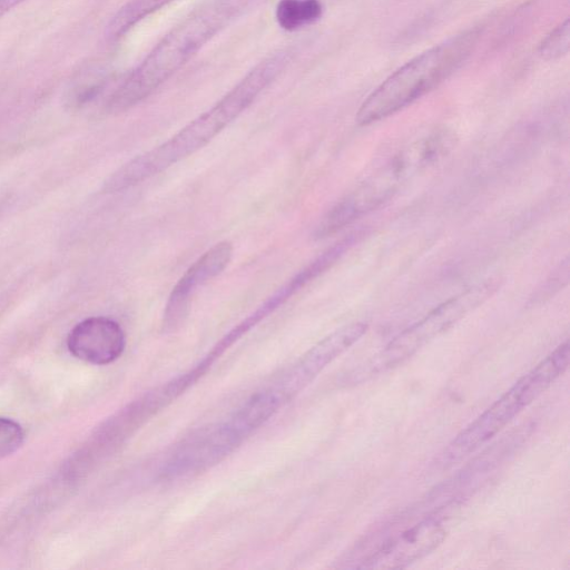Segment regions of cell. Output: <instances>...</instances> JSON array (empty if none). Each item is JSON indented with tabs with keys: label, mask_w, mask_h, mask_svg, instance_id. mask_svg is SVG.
Returning <instances> with one entry per match:
<instances>
[{
	"label": "cell",
	"mask_w": 570,
	"mask_h": 570,
	"mask_svg": "<svg viewBox=\"0 0 570 570\" xmlns=\"http://www.w3.org/2000/svg\"><path fill=\"white\" fill-rule=\"evenodd\" d=\"M286 63L285 52L265 58L215 105L168 140L137 155L115 170L105 180L102 190L118 193L128 189L205 147L254 102L284 70Z\"/></svg>",
	"instance_id": "6da1fadb"
},
{
	"label": "cell",
	"mask_w": 570,
	"mask_h": 570,
	"mask_svg": "<svg viewBox=\"0 0 570 570\" xmlns=\"http://www.w3.org/2000/svg\"><path fill=\"white\" fill-rule=\"evenodd\" d=\"M236 10L235 0H216L191 13L127 75L108 97L106 110L122 112L150 96L224 28Z\"/></svg>",
	"instance_id": "7a4b0ae2"
},
{
	"label": "cell",
	"mask_w": 570,
	"mask_h": 570,
	"mask_svg": "<svg viewBox=\"0 0 570 570\" xmlns=\"http://www.w3.org/2000/svg\"><path fill=\"white\" fill-rule=\"evenodd\" d=\"M479 37L469 29L415 56L387 77L361 105L356 122L384 119L445 80L466 59Z\"/></svg>",
	"instance_id": "3957f363"
},
{
	"label": "cell",
	"mask_w": 570,
	"mask_h": 570,
	"mask_svg": "<svg viewBox=\"0 0 570 570\" xmlns=\"http://www.w3.org/2000/svg\"><path fill=\"white\" fill-rule=\"evenodd\" d=\"M568 364L569 342L566 341L464 428L444 449L441 463L450 466L490 441L538 399L567 370Z\"/></svg>",
	"instance_id": "277c9868"
},
{
	"label": "cell",
	"mask_w": 570,
	"mask_h": 570,
	"mask_svg": "<svg viewBox=\"0 0 570 570\" xmlns=\"http://www.w3.org/2000/svg\"><path fill=\"white\" fill-rule=\"evenodd\" d=\"M449 147L450 137L445 132H435L413 142L395 155L374 176L362 183L355 191L332 207L326 213L328 226L341 230L377 208L404 180L435 161Z\"/></svg>",
	"instance_id": "5b68a950"
},
{
	"label": "cell",
	"mask_w": 570,
	"mask_h": 570,
	"mask_svg": "<svg viewBox=\"0 0 570 570\" xmlns=\"http://www.w3.org/2000/svg\"><path fill=\"white\" fill-rule=\"evenodd\" d=\"M497 286L495 281L489 279L443 302L395 336L381 352L373 366L386 368L403 362L481 305L492 295Z\"/></svg>",
	"instance_id": "8992f818"
},
{
	"label": "cell",
	"mask_w": 570,
	"mask_h": 570,
	"mask_svg": "<svg viewBox=\"0 0 570 570\" xmlns=\"http://www.w3.org/2000/svg\"><path fill=\"white\" fill-rule=\"evenodd\" d=\"M375 543H363L368 552L358 554L357 568H403L436 549L445 539L442 519L430 513L410 525H389L374 534Z\"/></svg>",
	"instance_id": "52a82bcc"
},
{
	"label": "cell",
	"mask_w": 570,
	"mask_h": 570,
	"mask_svg": "<svg viewBox=\"0 0 570 570\" xmlns=\"http://www.w3.org/2000/svg\"><path fill=\"white\" fill-rule=\"evenodd\" d=\"M233 257V244L223 240L198 257L178 279L168 297L164 312V326L176 328L186 316L194 295L200 287L219 275Z\"/></svg>",
	"instance_id": "ba28073f"
},
{
	"label": "cell",
	"mask_w": 570,
	"mask_h": 570,
	"mask_svg": "<svg viewBox=\"0 0 570 570\" xmlns=\"http://www.w3.org/2000/svg\"><path fill=\"white\" fill-rule=\"evenodd\" d=\"M126 335L118 322L106 316H92L76 324L67 336V347L78 360L94 365H107L121 356Z\"/></svg>",
	"instance_id": "9c48e42d"
},
{
	"label": "cell",
	"mask_w": 570,
	"mask_h": 570,
	"mask_svg": "<svg viewBox=\"0 0 570 570\" xmlns=\"http://www.w3.org/2000/svg\"><path fill=\"white\" fill-rule=\"evenodd\" d=\"M173 0H129L110 19L106 27V37L116 41L126 35L139 21L159 10Z\"/></svg>",
	"instance_id": "30bf717a"
},
{
	"label": "cell",
	"mask_w": 570,
	"mask_h": 570,
	"mask_svg": "<svg viewBox=\"0 0 570 570\" xmlns=\"http://www.w3.org/2000/svg\"><path fill=\"white\" fill-rule=\"evenodd\" d=\"M322 11L320 0H279L275 17L281 28L294 31L314 23L322 16Z\"/></svg>",
	"instance_id": "8fae6325"
},
{
	"label": "cell",
	"mask_w": 570,
	"mask_h": 570,
	"mask_svg": "<svg viewBox=\"0 0 570 570\" xmlns=\"http://www.w3.org/2000/svg\"><path fill=\"white\" fill-rule=\"evenodd\" d=\"M569 19L552 30L541 42L539 51L546 59H557L567 55L570 43Z\"/></svg>",
	"instance_id": "7c38bea8"
},
{
	"label": "cell",
	"mask_w": 570,
	"mask_h": 570,
	"mask_svg": "<svg viewBox=\"0 0 570 570\" xmlns=\"http://www.w3.org/2000/svg\"><path fill=\"white\" fill-rule=\"evenodd\" d=\"M21 425L8 417H0V460L14 453L23 443Z\"/></svg>",
	"instance_id": "4fadbf2b"
},
{
	"label": "cell",
	"mask_w": 570,
	"mask_h": 570,
	"mask_svg": "<svg viewBox=\"0 0 570 570\" xmlns=\"http://www.w3.org/2000/svg\"><path fill=\"white\" fill-rule=\"evenodd\" d=\"M23 1L24 0H0V18Z\"/></svg>",
	"instance_id": "5bb4252c"
}]
</instances>
